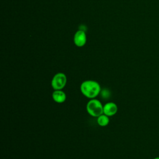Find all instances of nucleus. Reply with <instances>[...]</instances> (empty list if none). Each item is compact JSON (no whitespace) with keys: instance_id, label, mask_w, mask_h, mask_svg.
Masks as SVG:
<instances>
[{"instance_id":"1","label":"nucleus","mask_w":159,"mask_h":159,"mask_svg":"<svg viewBox=\"0 0 159 159\" xmlns=\"http://www.w3.org/2000/svg\"><path fill=\"white\" fill-rule=\"evenodd\" d=\"M81 93L88 99L96 98L101 93V88L98 82L94 80H86L80 86Z\"/></svg>"},{"instance_id":"2","label":"nucleus","mask_w":159,"mask_h":159,"mask_svg":"<svg viewBox=\"0 0 159 159\" xmlns=\"http://www.w3.org/2000/svg\"><path fill=\"white\" fill-rule=\"evenodd\" d=\"M86 111L90 116L98 117L103 114V105L99 100L91 99L86 104Z\"/></svg>"},{"instance_id":"3","label":"nucleus","mask_w":159,"mask_h":159,"mask_svg":"<svg viewBox=\"0 0 159 159\" xmlns=\"http://www.w3.org/2000/svg\"><path fill=\"white\" fill-rule=\"evenodd\" d=\"M67 82L66 76L61 72L56 73L51 81V86L54 90H62Z\"/></svg>"},{"instance_id":"4","label":"nucleus","mask_w":159,"mask_h":159,"mask_svg":"<svg viewBox=\"0 0 159 159\" xmlns=\"http://www.w3.org/2000/svg\"><path fill=\"white\" fill-rule=\"evenodd\" d=\"M86 35L84 30H79L76 32L74 36V43L79 47H81L86 44Z\"/></svg>"},{"instance_id":"5","label":"nucleus","mask_w":159,"mask_h":159,"mask_svg":"<svg viewBox=\"0 0 159 159\" xmlns=\"http://www.w3.org/2000/svg\"><path fill=\"white\" fill-rule=\"evenodd\" d=\"M118 110L117 106L113 102H106L103 106V114L111 117L115 115Z\"/></svg>"},{"instance_id":"6","label":"nucleus","mask_w":159,"mask_h":159,"mask_svg":"<svg viewBox=\"0 0 159 159\" xmlns=\"http://www.w3.org/2000/svg\"><path fill=\"white\" fill-rule=\"evenodd\" d=\"M52 98L57 103H63L66 99V94L62 90H54L52 93Z\"/></svg>"},{"instance_id":"7","label":"nucleus","mask_w":159,"mask_h":159,"mask_svg":"<svg viewBox=\"0 0 159 159\" xmlns=\"http://www.w3.org/2000/svg\"><path fill=\"white\" fill-rule=\"evenodd\" d=\"M97 123L101 127H105L109 123V117L104 114L100 115L97 117Z\"/></svg>"},{"instance_id":"8","label":"nucleus","mask_w":159,"mask_h":159,"mask_svg":"<svg viewBox=\"0 0 159 159\" xmlns=\"http://www.w3.org/2000/svg\"><path fill=\"white\" fill-rule=\"evenodd\" d=\"M101 96L103 98H109L110 96V91H108L107 89H105L102 91H101Z\"/></svg>"},{"instance_id":"9","label":"nucleus","mask_w":159,"mask_h":159,"mask_svg":"<svg viewBox=\"0 0 159 159\" xmlns=\"http://www.w3.org/2000/svg\"><path fill=\"white\" fill-rule=\"evenodd\" d=\"M154 159H159V157H156V158H155Z\"/></svg>"}]
</instances>
